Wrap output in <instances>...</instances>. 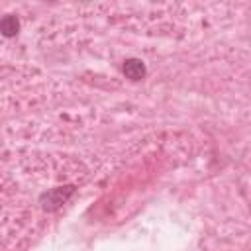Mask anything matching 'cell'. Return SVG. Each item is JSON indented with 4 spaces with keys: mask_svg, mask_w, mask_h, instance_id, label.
<instances>
[{
    "mask_svg": "<svg viewBox=\"0 0 251 251\" xmlns=\"http://www.w3.org/2000/svg\"><path fill=\"white\" fill-rule=\"evenodd\" d=\"M73 186H59V188H53V190H49V192H45L43 196H41V204H43V208H47V210H53V208H57L59 204H63L71 194H73Z\"/></svg>",
    "mask_w": 251,
    "mask_h": 251,
    "instance_id": "1",
    "label": "cell"
},
{
    "mask_svg": "<svg viewBox=\"0 0 251 251\" xmlns=\"http://www.w3.org/2000/svg\"><path fill=\"white\" fill-rule=\"evenodd\" d=\"M124 75L129 80H141L145 76V65L139 59H127L124 63Z\"/></svg>",
    "mask_w": 251,
    "mask_h": 251,
    "instance_id": "2",
    "label": "cell"
},
{
    "mask_svg": "<svg viewBox=\"0 0 251 251\" xmlns=\"http://www.w3.org/2000/svg\"><path fill=\"white\" fill-rule=\"evenodd\" d=\"M18 29H20V22H18V18L16 16H4L2 20H0V33L2 35H6V37H12V35H16L18 33Z\"/></svg>",
    "mask_w": 251,
    "mask_h": 251,
    "instance_id": "3",
    "label": "cell"
}]
</instances>
